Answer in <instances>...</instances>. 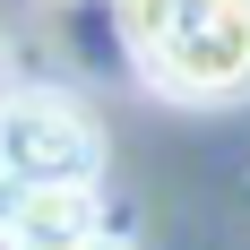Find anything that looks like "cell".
<instances>
[{"mask_svg":"<svg viewBox=\"0 0 250 250\" xmlns=\"http://www.w3.org/2000/svg\"><path fill=\"white\" fill-rule=\"evenodd\" d=\"M78 250H138V242H121V233H104V225H95V233H86Z\"/></svg>","mask_w":250,"mask_h":250,"instance_id":"cell-4","label":"cell"},{"mask_svg":"<svg viewBox=\"0 0 250 250\" xmlns=\"http://www.w3.org/2000/svg\"><path fill=\"white\" fill-rule=\"evenodd\" d=\"M121 35L173 104H233L250 86V0H121Z\"/></svg>","mask_w":250,"mask_h":250,"instance_id":"cell-1","label":"cell"},{"mask_svg":"<svg viewBox=\"0 0 250 250\" xmlns=\"http://www.w3.org/2000/svg\"><path fill=\"white\" fill-rule=\"evenodd\" d=\"M0 250H18V242H9V233H0Z\"/></svg>","mask_w":250,"mask_h":250,"instance_id":"cell-5","label":"cell"},{"mask_svg":"<svg viewBox=\"0 0 250 250\" xmlns=\"http://www.w3.org/2000/svg\"><path fill=\"white\" fill-rule=\"evenodd\" d=\"M0 233L18 250H78L95 233V181H61V190H0Z\"/></svg>","mask_w":250,"mask_h":250,"instance_id":"cell-3","label":"cell"},{"mask_svg":"<svg viewBox=\"0 0 250 250\" xmlns=\"http://www.w3.org/2000/svg\"><path fill=\"white\" fill-rule=\"evenodd\" d=\"M104 173V129L78 95H0V190H61Z\"/></svg>","mask_w":250,"mask_h":250,"instance_id":"cell-2","label":"cell"}]
</instances>
